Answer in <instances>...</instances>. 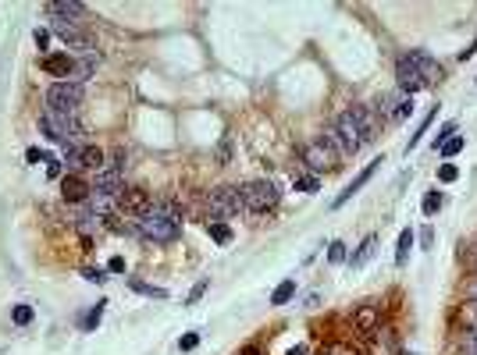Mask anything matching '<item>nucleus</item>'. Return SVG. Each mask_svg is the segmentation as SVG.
Instances as JSON below:
<instances>
[{
	"instance_id": "obj_15",
	"label": "nucleus",
	"mask_w": 477,
	"mask_h": 355,
	"mask_svg": "<svg viewBox=\"0 0 477 355\" xmlns=\"http://www.w3.org/2000/svg\"><path fill=\"white\" fill-rule=\"evenodd\" d=\"M46 15L54 18V22L82 18V15H86V4H79V0H54V4H46Z\"/></svg>"
},
{
	"instance_id": "obj_29",
	"label": "nucleus",
	"mask_w": 477,
	"mask_h": 355,
	"mask_svg": "<svg viewBox=\"0 0 477 355\" xmlns=\"http://www.w3.org/2000/svg\"><path fill=\"white\" fill-rule=\"evenodd\" d=\"M103 167H115V170H125L129 167V156H125V149L118 146V149H111V156H107V163Z\"/></svg>"
},
{
	"instance_id": "obj_41",
	"label": "nucleus",
	"mask_w": 477,
	"mask_h": 355,
	"mask_svg": "<svg viewBox=\"0 0 477 355\" xmlns=\"http://www.w3.org/2000/svg\"><path fill=\"white\" fill-rule=\"evenodd\" d=\"M325 355H360L353 344H342V341H335V344H328V351Z\"/></svg>"
},
{
	"instance_id": "obj_3",
	"label": "nucleus",
	"mask_w": 477,
	"mask_h": 355,
	"mask_svg": "<svg viewBox=\"0 0 477 355\" xmlns=\"http://www.w3.org/2000/svg\"><path fill=\"white\" fill-rule=\"evenodd\" d=\"M242 203L249 213H271L282 199V192L275 189V182H268V178H253V182H246L242 189Z\"/></svg>"
},
{
	"instance_id": "obj_46",
	"label": "nucleus",
	"mask_w": 477,
	"mask_h": 355,
	"mask_svg": "<svg viewBox=\"0 0 477 355\" xmlns=\"http://www.w3.org/2000/svg\"><path fill=\"white\" fill-rule=\"evenodd\" d=\"M473 50H477V39H473L466 50H459V61H466V57H473Z\"/></svg>"
},
{
	"instance_id": "obj_33",
	"label": "nucleus",
	"mask_w": 477,
	"mask_h": 355,
	"mask_svg": "<svg viewBox=\"0 0 477 355\" xmlns=\"http://www.w3.org/2000/svg\"><path fill=\"white\" fill-rule=\"evenodd\" d=\"M452 135H456V121H445V125H442V132L435 135V149H442V146H445Z\"/></svg>"
},
{
	"instance_id": "obj_30",
	"label": "nucleus",
	"mask_w": 477,
	"mask_h": 355,
	"mask_svg": "<svg viewBox=\"0 0 477 355\" xmlns=\"http://www.w3.org/2000/svg\"><path fill=\"white\" fill-rule=\"evenodd\" d=\"M82 277L89 284H103V281H107V270H103V267H82Z\"/></svg>"
},
{
	"instance_id": "obj_51",
	"label": "nucleus",
	"mask_w": 477,
	"mask_h": 355,
	"mask_svg": "<svg viewBox=\"0 0 477 355\" xmlns=\"http://www.w3.org/2000/svg\"><path fill=\"white\" fill-rule=\"evenodd\" d=\"M473 270H477V249H473Z\"/></svg>"
},
{
	"instance_id": "obj_21",
	"label": "nucleus",
	"mask_w": 477,
	"mask_h": 355,
	"mask_svg": "<svg viewBox=\"0 0 477 355\" xmlns=\"http://www.w3.org/2000/svg\"><path fill=\"white\" fill-rule=\"evenodd\" d=\"M292 295H296V281L289 277V281H282V284L275 288V295H271V306H285V302H292Z\"/></svg>"
},
{
	"instance_id": "obj_2",
	"label": "nucleus",
	"mask_w": 477,
	"mask_h": 355,
	"mask_svg": "<svg viewBox=\"0 0 477 355\" xmlns=\"http://www.w3.org/2000/svg\"><path fill=\"white\" fill-rule=\"evenodd\" d=\"M39 132L50 139V142H61V146H82L86 132L79 125L75 114H58V110H43L39 114Z\"/></svg>"
},
{
	"instance_id": "obj_49",
	"label": "nucleus",
	"mask_w": 477,
	"mask_h": 355,
	"mask_svg": "<svg viewBox=\"0 0 477 355\" xmlns=\"http://www.w3.org/2000/svg\"><path fill=\"white\" fill-rule=\"evenodd\" d=\"M242 355H260V348H256V344H249V348H242Z\"/></svg>"
},
{
	"instance_id": "obj_17",
	"label": "nucleus",
	"mask_w": 477,
	"mask_h": 355,
	"mask_svg": "<svg viewBox=\"0 0 477 355\" xmlns=\"http://www.w3.org/2000/svg\"><path fill=\"white\" fill-rule=\"evenodd\" d=\"M374 249H378V234H367V239H363V246L349 256V267H363L370 256H374Z\"/></svg>"
},
{
	"instance_id": "obj_31",
	"label": "nucleus",
	"mask_w": 477,
	"mask_h": 355,
	"mask_svg": "<svg viewBox=\"0 0 477 355\" xmlns=\"http://www.w3.org/2000/svg\"><path fill=\"white\" fill-rule=\"evenodd\" d=\"M438 210H442V196H438V192H428V196H424V213L435 217Z\"/></svg>"
},
{
	"instance_id": "obj_28",
	"label": "nucleus",
	"mask_w": 477,
	"mask_h": 355,
	"mask_svg": "<svg viewBox=\"0 0 477 355\" xmlns=\"http://www.w3.org/2000/svg\"><path fill=\"white\" fill-rule=\"evenodd\" d=\"M317 189H321V178H317V174L296 178V192H317Z\"/></svg>"
},
{
	"instance_id": "obj_42",
	"label": "nucleus",
	"mask_w": 477,
	"mask_h": 355,
	"mask_svg": "<svg viewBox=\"0 0 477 355\" xmlns=\"http://www.w3.org/2000/svg\"><path fill=\"white\" fill-rule=\"evenodd\" d=\"M196 344H200V334H196V330H192V334H185V337L178 341V348H182V351H192Z\"/></svg>"
},
{
	"instance_id": "obj_6",
	"label": "nucleus",
	"mask_w": 477,
	"mask_h": 355,
	"mask_svg": "<svg viewBox=\"0 0 477 355\" xmlns=\"http://www.w3.org/2000/svg\"><path fill=\"white\" fill-rule=\"evenodd\" d=\"M339 160H342V156H339L325 139H313V142H306V146H303V163H306V167H310V174H317V178L339 170Z\"/></svg>"
},
{
	"instance_id": "obj_39",
	"label": "nucleus",
	"mask_w": 477,
	"mask_h": 355,
	"mask_svg": "<svg viewBox=\"0 0 477 355\" xmlns=\"http://www.w3.org/2000/svg\"><path fill=\"white\" fill-rule=\"evenodd\" d=\"M459 149H463V135H452V139L442 146V156H456Z\"/></svg>"
},
{
	"instance_id": "obj_36",
	"label": "nucleus",
	"mask_w": 477,
	"mask_h": 355,
	"mask_svg": "<svg viewBox=\"0 0 477 355\" xmlns=\"http://www.w3.org/2000/svg\"><path fill=\"white\" fill-rule=\"evenodd\" d=\"M456 178H459L456 163H442V167H438V182H445V185H449V182H456Z\"/></svg>"
},
{
	"instance_id": "obj_14",
	"label": "nucleus",
	"mask_w": 477,
	"mask_h": 355,
	"mask_svg": "<svg viewBox=\"0 0 477 355\" xmlns=\"http://www.w3.org/2000/svg\"><path fill=\"white\" fill-rule=\"evenodd\" d=\"M378 163H381V160H374V163H367V167H363V170L356 174V178H353V182H349V185H346V189H342V192L335 196V203H332V206H335V210H339V206H346V203H349V199H353V196H356V192H360V189L367 185V182H370V174L378 170Z\"/></svg>"
},
{
	"instance_id": "obj_32",
	"label": "nucleus",
	"mask_w": 477,
	"mask_h": 355,
	"mask_svg": "<svg viewBox=\"0 0 477 355\" xmlns=\"http://www.w3.org/2000/svg\"><path fill=\"white\" fill-rule=\"evenodd\" d=\"M207 288H210V281H200V284H192V291L185 295V306H196L203 295H207Z\"/></svg>"
},
{
	"instance_id": "obj_50",
	"label": "nucleus",
	"mask_w": 477,
	"mask_h": 355,
	"mask_svg": "<svg viewBox=\"0 0 477 355\" xmlns=\"http://www.w3.org/2000/svg\"><path fill=\"white\" fill-rule=\"evenodd\" d=\"M399 355H417V351H406V348H399Z\"/></svg>"
},
{
	"instance_id": "obj_5",
	"label": "nucleus",
	"mask_w": 477,
	"mask_h": 355,
	"mask_svg": "<svg viewBox=\"0 0 477 355\" xmlns=\"http://www.w3.org/2000/svg\"><path fill=\"white\" fill-rule=\"evenodd\" d=\"M82 100H86V86L79 82H54L46 89V110H58V114H79Z\"/></svg>"
},
{
	"instance_id": "obj_19",
	"label": "nucleus",
	"mask_w": 477,
	"mask_h": 355,
	"mask_svg": "<svg viewBox=\"0 0 477 355\" xmlns=\"http://www.w3.org/2000/svg\"><path fill=\"white\" fill-rule=\"evenodd\" d=\"M374 348H378V355H399L392 330H374Z\"/></svg>"
},
{
	"instance_id": "obj_12",
	"label": "nucleus",
	"mask_w": 477,
	"mask_h": 355,
	"mask_svg": "<svg viewBox=\"0 0 477 355\" xmlns=\"http://www.w3.org/2000/svg\"><path fill=\"white\" fill-rule=\"evenodd\" d=\"M118 206H122L125 213H132V217H143V213L153 210V196H150L146 189H125L122 199H118Z\"/></svg>"
},
{
	"instance_id": "obj_8",
	"label": "nucleus",
	"mask_w": 477,
	"mask_h": 355,
	"mask_svg": "<svg viewBox=\"0 0 477 355\" xmlns=\"http://www.w3.org/2000/svg\"><path fill=\"white\" fill-rule=\"evenodd\" d=\"M335 132H339V139H342V146H346V156H356V153L367 146V139H363V132H360V125L353 121L349 110L335 117Z\"/></svg>"
},
{
	"instance_id": "obj_9",
	"label": "nucleus",
	"mask_w": 477,
	"mask_h": 355,
	"mask_svg": "<svg viewBox=\"0 0 477 355\" xmlns=\"http://www.w3.org/2000/svg\"><path fill=\"white\" fill-rule=\"evenodd\" d=\"M93 192L107 196V199H122V192H125V170L100 167V170H96V178H93Z\"/></svg>"
},
{
	"instance_id": "obj_13",
	"label": "nucleus",
	"mask_w": 477,
	"mask_h": 355,
	"mask_svg": "<svg viewBox=\"0 0 477 355\" xmlns=\"http://www.w3.org/2000/svg\"><path fill=\"white\" fill-rule=\"evenodd\" d=\"M349 114H353V121L360 125L363 139H367V142H374V139H378V132H381V117L374 114V107H349Z\"/></svg>"
},
{
	"instance_id": "obj_7",
	"label": "nucleus",
	"mask_w": 477,
	"mask_h": 355,
	"mask_svg": "<svg viewBox=\"0 0 477 355\" xmlns=\"http://www.w3.org/2000/svg\"><path fill=\"white\" fill-rule=\"evenodd\" d=\"M54 36L72 50V53H96V43H93V36H86L82 29H79V22H54Z\"/></svg>"
},
{
	"instance_id": "obj_47",
	"label": "nucleus",
	"mask_w": 477,
	"mask_h": 355,
	"mask_svg": "<svg viewBox=\"0 0 477 355\" xmlns=\"http://www.w3.org/2000/svg\"><path fill=\"white\" fill-rule=\"evenodd\" d=\"M285 355H306V344H296V348H289Z\"/></svg>"
},
{
	"instance_id": "obj_35",
	"label": "nucleus",
	"mask_w": 477,
	"mask_h": 355,
	"mask_svg": "<svg viewBox=\"0 0 477 355\" xmlns=\"http://www.w3.org/2000/svg\"><path fill=\"white\" fill-rule=\"evenodd\" d=\"M410 114H413V96H403L399 107H396V117H392V121H403V117H410Z\"/></svg>"
},
{
	"instance_id": "obj_22",
	"label": "nucleus",
	"mask_w": 477,
	"mask_h": 355,
	"mask_svg": "<svg viewBox=\"0 0 477 355\" xmlns=\"http://www.w3.org/2000/svg\"><path fill=\"white\" fill-rule=\"evenodd\" d=\"M129 288H132V291H139V295H146V299H168V291H164V288L146 284V281H136V277L129 281Z\"/></svg>"
},
{
	"instance_id": "obj_38",
	"label": "nucleus",
	"mask_w": 477,
	"mask_h": 355,
	"mask_svg": "<svg viewBox=\"0 0 477 355\" xmlns=\"http://www.w3.org/2000/svg\"><path fill=\"white\" fill-rule=\"evenodd\" d=\"M459 344H463V355H477V330H466Z\"/></svg>"
},
{
	"instance_id": "obj_27",
	"label": "nucleus",
	"mask_w": 477,
	"mask_h": 355,
	"mask_svg": "<svg viewBox=\"0 0 477 355\" xmlns=\"http://www.w3.org/2000/svg\"><path fill=\"white\" fill-rule=\"evenodd\" d=\"M435 117H438V107H435V110H431L428 117H424V121H420V125H417V135H410V146H406V153H410L413 146H420V139H424V132H428V128H431V121H435Z\"/></svg>"
},
{
	"instance_id": "obj_44",
	"label": "nucleus",
	"mask_w": 477,
	"mask_h": 355,
	"mask_svg": "<svg viewBox=\"0 0 477 355\" xmlns=\"http://www.w3.org/2000/svg\"><path fill=\"white\" fill-rule=\"evenodd\" d=\"M420 246H424V249H431V246H435V231H431V227H424V231H420Z\"/></svg>"
},
{
	"instance_id": "obj_48",
	"label": "nucleus",
	"mask_w": 477,
	"mask_h": 355,
	"mask_svg": "<svg viewBox=\"0 0 477 355\" xmlns=\"http://www.w3.org/2000/svg\"><path fill=\"white\" fill-rule=\"evenodd\" d=\"M466 299H473V302H477V281H473V284L466 288Z\"/></svg>"
},
{
	"instance_id": "obj_26",
	"label": "nucleus",
	"mask_w": 477,
	"mask_h": 355,
	"mask_svg": "<svg viewBox=\"0 0 477 355\" xmlns=\"http://www.w3.org/2000/svg\"><path fill=\"white\" fill-rule=\"evenodd\" d=\"M103 306H107V302H96V306L79 320V327H82V330H96V327H100V320H103Z\"/></svg>"
},
{
	"instance_id": "obj_34",
	"label": "nucleus",
	"mask_w": 477,
	"mask_h": 355,
	"mask_svg": "<svg viewBox=\"0 0 477 355\" xmlns=\"http://www.w3.org/2000/svg\"><path fill=\"white\" fill-rule=\"evenodd\" d=\"M342 260H349L346 242H332V246H328V263H342Z\"/></svg>"
},
{
	"instance_id": "obj_37",
	"label": "nucleus",
	"mask_w": 477,
	"mask_h": 355,
	"mask_svg": "<svg viewBox=\"0 0 477 355\" xmlns=\"http://www.w3.org/2000/svg\"><path fill=\"white\" fill-rule=\"evenodd\" d=\"M228 160H232V135H225L218 142V163H228Z\"/></svg>"
},
{
	"instance_id": "obj_4",
	"label": "nucleus",
	"mask_w": 477,
	"mask_h": 355,
	"mask_svg": "<svg viewBox=\"0 0 477 355\" xmlns=\"http://www.w3.org/2000/svg\"><path fill=\"white\" fill-rule=\"evenodd\" d=\"M242 210H246V203H242V192L235 185H221L207 196V217L210 220H228V217H239Z\"/></svg>"
},
{
	"instance_id": "obj_25",
	"label": "nucleus",
	"mask_w": 477,
	"mask_h": 355,
	"mask_svg": "<svg viewBox=\"0 0 477 355\" xmlns=\"http://www.w3.org/2000/svg\"><path fill=\"white\" fill-rule=\"evenodd\" d=\"M410 249H413V231L406 227V231H399V246H396V263H399V267L406 263Z\"/></svg>"
},
{
	"instance_id": "obj_43",
	"label": "nucleus",
	"mask_w": 477,
	"mask_h": 355,
	"mask_svg": "<svg viewBox=\"0 0 477 355\" xmlns=\"http://www.w3.org/2000/svg\"><path fill=\"white\" fill-rule=\"evenodd\" d=\"M32 39H36V46H39V50H46V46H50V32H46V29H36V32H32Z\"/></svg>"
},
{
	"instance_id": "obj_16",
	"label": "nucleus",
	"mask_w": 477,
	"mask_h": 355,
	"mask_svg": "<svg viewBox=\"0 0 477 355\" xmlns=\"http://www.w3.org/2000/svg\"><path fill=\"white\" fill-rule=\"evenodd\" d=\"M96 68H100V50H96V53H82V57H75V68H72V79H68V82H79V86H82Z\"/></svg>"
},
{
	"instance_id": "obj_11",
	"label": "nucleus",
	"mask_w": 477,
	"mask_h": 355,
	"mask_svg": "<svg viewBox=\"0 0 477 355\" xmlns=\"http://www.w3.org/2000/svg\"><path fill=\"white\" fill-rule=\"evenodd\" d=\"M39 68H43L46 75H54V79L68 82V79H72V68H75V57H72L68 50H61V53H46L43 61H39Z\"/></svg>"
},
{
	"instance_id": "obj_23",
	"label": "nucleus",
	"mask_w": 477,
	"mask_h": 355,
	"mask_svg": "<svg viewBox=\"0 0 477 355\" xmlns=\"http://www.w3.org/2000/svg\"><path fill=\"white\" fill-rule=\"evenodd\" d=\"M207 234H210L218 246H228V242H232V227H228V224H218V220L207 224Z\"/></svg>"
},
{
	"instance_id": "obj_40",
	"label": "nucleus",
	"mask_w": 477,
	"mask_h": 355,
	"mask_svg": "<svg viewBox=\"0 0 477 355\" xmlns=\"http://www.w3.org/2000/svg\"><path fill=\"white\" fill-rule=\"evenodd\" d=\"M25 160H29V163H46L50 153H43L39 146H29V149H25Z\"/></svg>"
},
{
	"instance_id": "obj_45",
	"label": "nucleus",
	"mask_w": 477,
	"mask_h": 355,
	"mask_svg": "<svg viewBox=\"0 0 477 355\" xmlns=\"http://www.w3.org/2000/svg\"><path fill=\"white\" fill-rule=\"evenodd\" d=\"M107 274H125V260H122V256H111V263H107Z\"/></svg>"
},
{
	"instance_id": "obj_20",
	"label": "nucleus",
	"mask_w": 477,
	"mask_h": 355,
	"mask_svg": "<svg viewBox=\"0 0 477 355\" xmlns=\"http://www.w3.org/2000/svg\"><path fill=\"white\" fill-rule=\"evenodd\" d=\"M456 320H459V323H463L466 330H477V302H473V299H466V302L459 306Z\"/></svg>"
},
{
	"instance_id": "obj_10",
	"label": "nucleus",
	"mask_w": 477,
	"mask_h": 355,
	"mask_svg": "<svg viewBox=\"0 0 477 355\" xmlns=\"http://www.w3.org/2000/svg\"><path fill=\"white\" fill-rule=\"evenodd\" d=\"M89 196H93V182H86L82 174H65L61 178V199L68 206H86Z\"/></svg>"
},
{
	"instance_id": "obj_18",
	"label": "nucleus",
	"mask_w": 477,
	"mask_h": 355,
	"mask_svg": "<svg viewBox=\"0 0 477 355\" xmlns=\"http://www.w3.org/2000/svg\"><path fill=\"white\" fill-rule=\"evenodd\" d=\"M353 323H356L360 330H374V327H378V306H360L356 316H353Z\"/></svg>"
},
{
	"instance_id": "obj_1",
	"label": "nucleus",
	"mask_w": 477,
	"mask_h": 355,
	"mask_svg": "<svg viewBox=\"0 0 477 355\" xmlns=\"http://www.w3.org/2000/svg\"><path fill=\"white\" fill-rule=\"evenodd\" d=\"M132 220H136V234H139V239L157 242V246H171V242H178V234H182V210L171 199L153 203L150 213L132 217Z\"/></svg>"
},
{
	"instance_id": "obj_24",
	"label": "nucleus",
	"mask_w": 477,
	"mask_h": 355,
	"mask_svg": "<svg viewBox=\"0 0 477 355\" xmlns=\"http://www.w3.org/2000/svg\"><path fill=\"white\" fill-rule=\"evenodd\" d=\"M32 320H36V309H32L29 302H22V306L11 309V323H15V327H29Z\"/></svg>"
}]
</instances>
